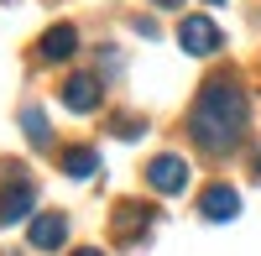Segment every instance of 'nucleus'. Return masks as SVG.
I'll list each match as a JSON object with an SVG mask.
<instances>
[{
	"label": "nucleus",
	"instance_id": "nucleus-1",
	"mask_svg": "<svg viewBox=\"0 0 261 256\" xmlns=\"http://www.w3.org/2000/svg\"><path fill=\"white\" fill-rule=\"evenodd\" d=\"M246 115H251V105L241 94V84L235 79H209L199 99H193V110H188V136L204 146V152H235L246 136Z\"/></svg>",
	"mask_w": 261,
	"mask_h": 256
},
{
	"label": "nucleus",
	"instance_id": "nucleus-2",
	"mask_svg": "<svg viewBox=\"0 0 261 256\" xmlns=\"http://www.w3.org/2000/svg\"><path fill=\"white\" fill-rule=\"evenodd\" d=\"M188 178H193V167H188V157H178V152H157V157L146 162V188H151V194H162V199L183 194Z\"/></svg>",
	"mask_w": 261,
	"mask_h": 256
},
{
	"label": "nucleus",
	"instance_id": "nucleus-3",
	"mask_svg": "<svg viewBox=\"0 0 261 256\" xmlns=\"http://www.w3.org/2000/svg\"><path fill=\"white\" fill-rule=\"evenodd\" d=\"M178 42H183V53L209 58V53H220V47H225V32L214 27L209 16H183V21H178Z\"/></svg>",
	"mask_w": 261,
	"mask_h": 256
},
{
	"label": "nucleus",
	"instance_id": "nucleus-4",
	"mask_svg": "<svg viewBox=\"0 0 261 256\" xmlns=\"http://www.w3.org/2000/svg\"><path fill=\"white\" fill-rule=\"evenodd\" d=\"M32 204H37V178L16 173L6 188H0V225H16V220H27V215H32Z\"/></svg>",
	"mask_w": 261,
	"mask_h": 256
},
{
	"label": "nucleus",
	"instance_id": "nucleus-5",
	"mask_svg": "<svg viewBox=\"0 0 261 256\" xmlns=\"http://www.w3.org/2000/svg\"><path fill=\"white\" fill-rule=\"evenodd\" d=\"M99 99H105V79H99V73H73L68 84H63V105H68L73 115L99 110Z\"/></svg>",
	"mask_w": 261,
	"mask_h": 256
},
{
	"label": "nucleus",
	"instance_id": "nucleus-6",
	"mask_svg": "<svg viewBox=\"0 0 261 256\" xmlns=\"http://www.w3.org/2000/svg\"><path fill=\"white\" fill-rule=\"evenodd\" d=\"M73 47H79V32L63 21V27H47V32H42L37 58H42V63H68V58H73Z\"/></svg>",
	"mask_w": 261,
	"mask_h": 256
},
{
	"label": "nucleus",
	"instance_id": "nucleus-7",
	"mask_svg": "<svg viewBox=\"0 0 261 256\" xmlns=\"http://www.w3.org/2000/svg\"><path fill=\"white\" fill-rule=\"evenodd\" d=\"M199 215L204 220H235V215H241V194L225 188V183H214V188L199 194Z\"/></svg>",
	"mask_w": 261,
	"mask_h": 256
},
{
	"label": "nucleus",
	"instance_id": "nucleus-8",
	"mask_svg": "<svg viewBox=\"0 0 261 256\" xmlns=\"http://www.w3.org/2000/svg\"><path fill=\"white\" fill-rule=\"evenodd\" d=\"M63 241H68V220H63V215L47 209V215L32 220V246H37V251H58Z\"/></svg>",
	"mask_w": 261,
	"mask_h": 256
},
{
	"label": "nucleus",
	"instance_id": "nucleus-9",
	"mask_svg": "<svg viewBox=\"0 0 261 256\" xmlns=\"http://www.w3.org/2000/svg\"><path fill=\"white\" fill-rule=\"evenodd\" d=\"M63 173L68 178H94L99 173V152L94 146H68V152H63Z\"/></svg>",
	"mask_w": 261,
	"mask_h": 256
},
{
	"label": "nucleus",
	"instance_id": "nucleus-10",
	"mask_svg": "<svg viewBox=\"0 0 261 256\" xmlns=\"http://www.w3.org/2000/svg\"><path fill=\"white\" fill-rule=\"evenodd\" d=\"M21 125H27V141L37 146V152H47V146H53V131H47V115H42L37 105H21Z\"/></svg>",
	"mask_w": 261,
	"mask_h": 256
},
{
	"label": "nucleus",
	"instance_id": "nucleus-11",
	"mask_svg": "<svg viewBox=\"0 0 261 256\" xmlns=\"http://www.w3.org/2000/svg\"><path fill=\"white\" fill-rule=\"evenodd\" d=\"M110 131L125 136V141H136V136L146 131V120H136V115H115V120H110Z\"/></svg>",
	"mask_w": 261,
	"mask_h": 256
},
{
	"label": "nucleus",
	"instance_id": "nucleus-12",
	"mask_svg": "<svg viewBox=\"0 0 261 256\" xmlns=\"http://www.w3.org/2000/svg\"><path fill=\"white\" fill-rule=\"evenodd\" d=\"M157 6H162V11H178V6H183V0H157Z\"/></svg>",
	"mask_w": 261,
	"mask_h": 256
},
{
	"label": "nucleus",
	"instance_id": "nucleus-13",
	"mask_svg": "<svg viewBox=\"0 0 261 256\" xmlns=\"http://www.w3.org/2000/svg\"><path fill=\"white\" fill-rule=\"evenodd\" d=\"M73 256H105V251H94V246H84V251H73Z\"/></svg>",
	"mask_w": 261,
	"mask_h": 256
},
{
	"label": "nucleus",
	"instance_id": "nucleus-14",
	"mask_svg": "<svg viewBox=\"0 0 261 256\" xmlns=\"http://www.w3.org/2000/svg\"><path fill=\"white\" fill-rule=\"evenodd\" d=\"M256 178H261V157H256Z\"/></svg>",
	"mask_w": 261,
	"mask_h": 256
}]
</instances>
